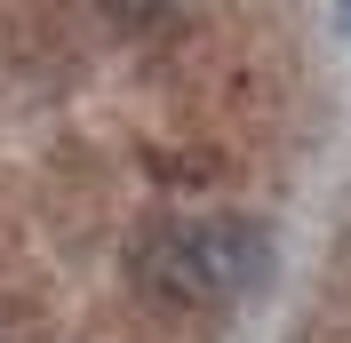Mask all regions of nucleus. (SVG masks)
<instances>
[{"mask_svg":"<svg viewBox=\"0 0 351 343\" xmlns=\"http://www.w3.org/2000/svg\"><path fill=\"white\" fill-rule=\"evenodd\" d=\"M136 279H144L160 303H216L208 263H199V232H184V224H168V232H152L136 248Z\"/></svg>","mask_w":351,"mask_h":343,"instance_id":"1","label":"nucleus"},{"mask_svg":"<svg viewBox=\"0 0 351 343\" xmlns=\"http://www.w3.org/2000/svg\"><path fill=\"white\" fill-rule=\"evenodd\" d=\"M199 232V263H208V287L223 296H247L263 279V224H240V215H216V224H192Z\"/></svg>","mask_w":351,"mask_h":343,"instance_id":"2","label":"nucleus"},{"mask_svg":"<svg viewBox=\"0 0 351 343\" xmlns=\"http://www.w3.org/2000/svg\"><path fill=\"white\" fill-rule=\"evenodd\" d=\"M96 8H104L112 24H152L160 8H168V0H96Z\"/></svg>","mask_w":351,"mask_h":343,"instance_id":"3","label":"nucleus"}]
</instances>
